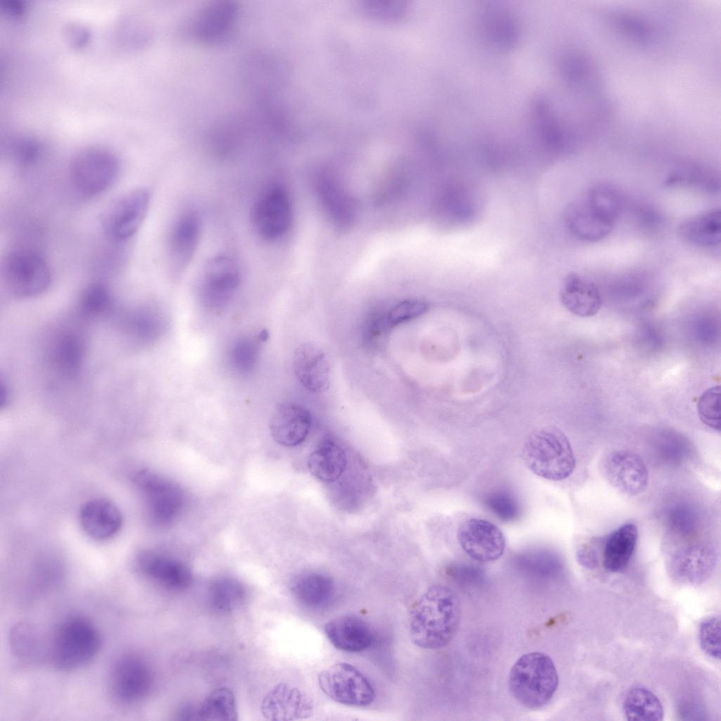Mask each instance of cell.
Wrapping results in <instances>:
<instances>
[{
	"mask_svg": "<svg viewBox=\"0 0 721 721\" xmlns=\"http://www.w3.org/2000/svg\"><path fill=\"white\" fill-rule=\"evenodd\" d=\"M461 616L458 594L444 585L427 589L409 614V633L413 642L426 649L447 645L456 634Z\"/></svg>",
	"mask_w": 721,
	"mask_h": 721,
	"instance_id": "obj_1",
	"label": "cell"
},
{
	"mask_svg": "<svg viewBox=\"0 0 721 721\" xmlns=\"http://www.w3.org/2000/svg\"><path fill=\"white\" fill-rule=\"evenodd\" d=\"M101 645L100 633L92 621L82 615L69 616L55 629L50 659L56 670L73 671L94 660Z\"/></svg>",
	"mask_w": 721,
	"mask_h": 721,
	"instance_id": "obj_2",
	"label": "cell"
},
{
	"mask_svg": "<svg viewBox=\"0 0 721 721\" xmlns=\"http://www.w3.org/2000/svg\"><path fill=\"white\" fill-rule=\"evenodd\" d=\"M558 686V675L552 659L534 651L521 656L512 666L508 686L513 696L528 708H539L553 697Z\"/></svg>",
	"mask_w": 721,
	"mask_h": 721,
	"instance_id": "obj_3",
	"label": "cell"
},
{
	"mask_svg": "<svg viewBox=\"0 0 721 721\" xmlns=\"http://www.w3.org/2000/svg\"><path fill=\"white\" fill-rule=\"evenodd\" d=\"M527 467L536 475L551 481L563 480L573 472L576 460L567 436L556 427L532 432L522 451Z\"/></svg>",
	"mask_w": 721,
	"mask_h": 721,
	"instance_id": "obj_4",
	"label": "cell"
},
{
	"mask_svg": "<svg viewBox=\"0 0 721 721\" xmlns=\"http://www.w3.org/2000/svg\"><path fill=\"white\" fill-rule=\"evenodd\" d=\"M134 482L152 525L169 526L181 515L187 503V496L178 484L146 469L135 475Z\"/></svg>",
	"mask_w": 721,
	"mask_h": 721,
	"instance_id": "obj_5",
	"label": "cell"
},
{
	"mask_svg": "<svg viewBox=\"0 0 721 721\" xmlns=\"http://www.w3.org/2000/svg\"><path fill=\"white\" fill-rule=\"evenodd\" d=\"M120 165L116 155L101 147H89L72 159L70 178L74 188L85 196H94L108 189L116 180Z\"/></svg>",
	"mask_w": 721,
	"mask_h": 721,
	"instance_id": "obj_6",
	"label": "cell"
},
{
	"mask_svg": "<svg viewBox=\"0 0 721 721\" xmlns=\"http://www.w3.org/2000/svg\"><path fill=\"white\" fill-rule=\"evenodd\" d=\"M6 284L21 298H31L45 291L51 282V272L44 258L27 249L9 253L2 267Z\"/></svg>",
	"mask_w": 721,
	"mask_h": 721,
	"instance_id": "obj_7",
	"label": "cell"
},
{
	"mask_svg": "<svg viewBox=\"0 0 721 721\" xmlns=\"http://www.w3.org/2000/svg\"><path fill=\"white\" fill-rule=\"evenodd\" d=\"M153 675L148 663L141 656L126 653L114 663L109 678L113 701L123 706L139 703L151 692Z\"/></svg>",
	"mask_w": 721,
	"mask_h": 721,
	"instance_id": "obj_8",
	"label": "cell"
},
{
	"mask_svg": "<svg viewBox=\"0 0 721 721\" xmlns=\"http://www.w3.org/2000/svg\"><path fill=\"white\" fill-rule=\"evenodd\" d=\"M321 690L332 700L347 706L364 707L375 700V691L368 678L353 665L335 663L318 677Z\"/></svg>",
	"mask_w": 721,
	"mask_h": 721,
	"instance_id": "obj_9",
	"label": "cell"
},
{
	"mask_svg": "<svg viewBox=\"0 0 721 721\" xmlns=\"http://www.w3.org/2000/svg\"><path fill=\"white\" fill-rule=\"evenodd\" d=\"M253 223L258 234L267 241L284 236L292 222V207L287 190L280 184L268 186L253 208Z\"/></svg>",
	"mask_w": 721,
	"mask_h": 721,
	"instance_id": "obj_10",
	"label": "cell"
},
{
	"mask_svg": "<svg viewBox=\"0 0 721 721\" xmlns=\"http://www.w3.org/2000/svg\"><path fill=\"white\" fill-rule=\"evenodd\" d=\"M150 203V193L144 188L130 190L115 200L105 211L103 228L107 236L123 241L140 228Z\"/></svg>",
	"mask_w": 721,
	"mask_h": 721,
	"instance_id": "obj_11",
	"label": "cell"
},
{
	"mask_svg": "<svg viewBox=\"0 0 721 721\" xmlns=\"http://www.w3.org/2000/svg\"><path fill=\"white\" fill-rule=\"evenodd\" d=\"M600 470L610 486L629 496L641 494L648 484V472L644 460L632 451L608 452L601 461Z\"/></svg>",
	"mask_w": 721,
	"mask_h": 721,
	"instance_id": "obj_12",
	"label": "cell"
},
{
	"mask_svg": "<svg viewBox=\"0 0 721 721\" xmlns=\"http://www.w3.org/2000/svg\"><path fill=\"white\" fill-rule=\"evenodd\" d=\"M136 567L144 577L168 591H182L193 583V574L189 566L164 552H142L137 558Z\"/></svg>",
	"mask_w": 721,
	"mask_h": 721,
	"instance_id": "obj_13",
	"label": "cell"
},
{
	"mask_svg": "<svg viewBox=\"0 0 721 721\" xmlns=\"http://www.w3.org/2000/svg\"><path fill=\"white\" fill-rule=\"evenodd\" d=\"M457 539L462 549L479 562H491L500 558L506 546L501 530L494 523L483 519L471 518L458 529Z\"/></svg>",
	"mask_w": 721,
	"mask_h": 721,
	"instance_id": "obj_14",
	"label": "cell"
},
{
	"mask_svg": "<svg viewBox=\"0 0 721 721\" xmlns=\"http://www.w3.org/2000/svg\"><path fill=\"white\" fill-rule=\"evenodd\" d=\"M239 15L238 5L232 1H214L195 16L191 35L201 44H219L233 34Z\"/></svg>",
	"mask_w": 721,
	"mask_h": 721,
	"instance_id": "obj_15",
	"label": "cell"
},
{
	"mask_svg": "<svg viewBox=\"0 0 721 721\" xmlns=\"http://www.w3.org/2000/svg\"><path fill=\"white\" fill-rule=\"evenodd\" d=\"M717 560L716 551L709 544H689L674 551L670 558L668 568L676 580L697 584L709 578Z\"/></svg>",
	"mask_w": 721,
	"mask_h": 721,
	"instance_id": "obj_16",
	"label": "cell"
},
{
	"mask_svg": "<svg viewBox=\"0 0 721 721\" xmlns=\"http://www.w3.org/2000/svg\"><path fill=\"white\" fill-rule=\"evenodd\" d=\"M202 230L198 212L187 210L174 222L169 237L168 251L172 272L178 275L184 272L195 255Z\"/></svg>",
	"mask_w": 721,
	"mask_h": 721,
	"instance_id": "obj_17",
	"label": "cell"
},
{
	"mask_svg": "<svg viewBox=\"0 0 721 721\" xmlns=\"http://www.w3.org/2000/svg\"><path fill=\"white\" fill-rule=\"evenodd\" d=\"M293 370L298 381L308 391L321 393L331 382V366L327 355L320 346L305 343L295 349Z\"/></svg>",
	"mask_w": 721,
	"mask_h": 721,
	"instance_id": "obj_18",
	"label": "cell"
},
{
	"mask_svg": "<svg viewBox=\"0 0 721 721\" xmlns=\"http://www.w3.org/2000/svg\"><path fill=\"white\" fill-rule=\"evenodd\" d=\"M311 426L308 410L292 402L278 403L270 417L269 429L272 438L284 446H295L306 439Z\"/></svg>",
	"mask_w": 721,
	"mask_h": 721,
	"instance_id": "obj_19",
	"label": "cell"
},
{
	"mask_svg": "<svg viewBox=\"0 0 721 721\" xmlns=\"http://www.w3.org/2000/svg\"><path fill=\"white\" fill-rule=\"evenodd\" d=\"M79 518L84 532L96 541H106L115 537L123 525V516L111 501L93 499L81 507Z\"/></svg>",
	"mask_w": 721,
	"mask_h": 721,
	"instance_id": "obj_20",
	"label": "cell"
},
{
	"mask_svg": "<svg viewBox=\"0 0 721 721\" xmlns=\"http://www.w3.org/2000/svg\"><path fill=\"white\" fill-rule=\"evenodd\" d=\"M566 224L579 239L596 242L606 238L615 222L605 217L584 196L572 203L566 210Z\"/></svg>",
	"mask_w": 721,
	"mask_h": 721,
	"instance_id": "obj_21",
	"label": "cell"
},
{
	"mask_svg": "<svg viewBox=\"0 0 721 721\" xmlns=\"http://www.w3.org/2000/svg\"><path fill=\"white\" fill-rule=\"evenodd\" d=\"M560 298L568 311L581 318L597 314L603 301L598 286L577 273L566 276L560 288Z\"/></svg>",
	"mask_w": 721,
	"mask_h": 721,
	"instance_id": "obj_22",
	"label": "cell"
},
{
	"mask_svg": "<svg viewBox=\"0 0 721 721\" xmlns=\"http://www.w3.org/2000/svg\"><path fill=\"white\" fill-rule=\"evenodd\" d=\"M240 280L239 268L234 260L227 255L211 257L204 265L201 283L206 298L210 301H222L237 287Z\"/></svg>",
	"mask_w": 721,
	"mask_h": 721,
	"instance_id": "obj_23",
	"label": "cell"
},
{
	"mask_svg": "<svg viewBox=\"0 0 721 721\" xmlns=\"http://www.w3.org/2000/svg\"><path fill=\"white\" fill-rule=\"evenodd\" d=\"M325 634L337 649L360 652L372 644L374 637L368 623L359 617L345 615L331 619L324 626Z\"/></svg>",
	"mask_w": 721,
	"mask_h": 721,
	"instance_id": "obj_24",
	"label": "cell"
},
{
	"mask_svg": "<svg viewBox=\"0 0 721 721\" xmlns=\"http://www.w3.org/2000/svg\"><path fill=\"white\" fill-rule=\"evenodd\" d=\"M312 703L296 688L282 684L270 692L262 705L263 714L271 720H295L311 714Z\"/></svg>",
	"mask_w": 721,
	"mask_h": 721,
	"instance_id": "obj_25",
	"label": "cell"
},
{
	"mask_svg": "<svg viewBox=\"0 0 721 721\" xmlns=\"http://www.w3.org/2000/svg\"><path fill=\"white\" fill-rule=\"evenodd\" d=\"M637 538V527L632 522L625 523L608 534L603 544L604 568L611 572L623 570L634 552Z\"/></svg>",
	"mask_w": 721,
	"mask_h": 721,
	"instance_id": "obj_26",
	"label": "cell"
},
{
	"mask_svg": "<svg viewBox=\"0 0 721 721\" xmlns=\"http://www.w3.org/2000/svg\"><path fill=\"white\" fill-rule=\"evenodd\" d=\"M680 237L689 244L712 247L721 241V212L712 208L684 220L678 227Z\"/></svg>",
	"mask_w": 721,
	"mask_h": 721,
	"instance_id": "obj_27",
	"label": "cell"
},
{
	"mask_svg": "<svg viewBox=\"0 0 721 721\" xmlns=\"http://www.w3.org/2000/svg\"><path fill=\"white\" fill-rule=\"evenodd\" d=\"M347 457L343 448L331 439H325L311 453L308 467L311 473L322 482H334L346 469Z\"/></svg>",
	"mask_w": 721,
	"mask_h": 721,
	"instance_id": "obj_28",
	"label": "cell"
},
{
	"mask_svg": "<svg viewBox=\"0 0 721 721\" xmlns=\"http://www.w3.org/2000/svg\"><path fill=\"white\" fill-rule=\"evenodd\" d=\"M334 591L333 581L316 572L299 576L292 585V592L297 601L311 608L326 607L332 601Z\"/></svg>",
	"mask_w": 721,
	"mask_h": 721,
	"instance_id": "obj_29",
	"label": "cell"
},
{
	"mask_svg": "<svg viewBox=\"0 0 721 721\" xmlns=\"http://www.w3.org/2000/svg\"><path fill=\"white\" fill-rule=\"evenodd\" d=\"M668 187H687L709 193L720 188L719 176L714 170L702 164L685 162L674 168L666 177Z\"/></svg>",
	"mask_w": 721,
	"mask_h": 721,
	"instance_id": "obj_30",
	"label": "cell"
},
{
	"mask_svg": "<svg viewBox=\"0 0 721 721\" xmlns=\"http://www.w3.org/2000/svg\"><path fill=\"white\" fill-rule=\"evenodd\" d=\"M622 706L628 720L658 721L663 717V708L660 700L644 687L629 689L625 696Z\"/></svg>",
	"mask_w": 721,
	"mask_h": 721,
	"instance_id": "obj_31",
	"label": "cell"
},
{
	"mask_svg": "<svg viewBox=\"0 0 721 721\" xmlns=\"http://www.w3.org/2000/svg\"><path fill=\"white\" fill-rule=\"evenodd\" d=\"M247 596L244 585L230 577H221L214 580L208 590V600L213 608L229 613L244 604Z\"/></svg>",
	"mask_w": 721,
	"mask_h": 721,
	"instance_id": "obj_32",
	"label": "cell"
},
{
	"mask_svg": "<svg viewBox=\"0 0 721 721\" xmlns=\"http://www.w3.org/2000/svg\"><path fill=\"white\" fill-rule=\"evenodd\" d=\"M201 720H236L237 709L235 697L227 687L213 689L198 709Z\"/></svg>",
	"mask_w": 721,
	"mask_h": 721,
	"instance_id": "obj_33",
	"label": "cell"
},
{
	"mask_svg": "<svg viewBox=\"0 0 721 721\" xmlns=\"http://www.w3.org/2000/svg\"><path fill=\"white\" fill-rule=\"evenodd\" d=\"M587 200L609 220L616 222L625 207V199L613 184L598 183L585 194Z\"/></svg>",
	"mask_w": 721,
	"mask_h": 721,
	"instance_id": "obj_34",
	"label": "cell"
},
{
	"mask_svg": "<svg viewBox=\"0 0 721 721\" xmlns=\"http://www.w3.org/2000/svg\"><path fill=\"white\" fill-rule=\"evenodd\" d=\"M84 353L82 338L76 334H63L57 341L53 351V358L57 368L63 372L71 373L80 365Z\"/></svg>",
	"mask_w": 721,
	"mask_h": 721,
	"instance_id": "obj_35",
	"label": "cell"
},
{
	"mask_svg": "<svg viewBox=\"0 0 721 721\" xmlns=\"http://www.w3.org/2000/svg\"><path fill=\"white\" fill-rule=\"evenodd\" d=\"M516 561L521 568L540 575L554 572L560 568L559 558L545 549H534L520 553Z\"/></svg>",
	"mask_w": 721,
	"mask_h": 721,
	"instance_id": "obj_36",
	"label": "cell"
},
{
	"mask_svg": "<svg viewBox=\"0 0 721 721\" xmlns=\"http://www.w3.org/2000/svg\"><path fill=\"white\" fill-rule=\"evenodd\" d=\"M6 152L13 163L20 166H27L39 159L42 147L32 137L18 136L6 144Z\"/></svg>",
	"mask_w": 721,
	"mask_h": 721,
	"instance_id": "obj_37",
	"label": "cell"
},
{
	"mask_svg": "<svg viewBox=\"0 0 721 721\" xmlns=\"http://www.w3.org/2000/svg\"><path fill=\"white\" fill-rule=\"evenodd\" d=\"M80 308L84 314L97 316L106 313L112 306L108 289L102 284L94 283L84 291L80 299Z\"/></svg>",
	"mask_w": 721,
	"mask_h": 721,
	"instance_id": "obj_38",
	"label": "cell"
},
{
	"mask_svg": "<svg viewBox=\"0 0 721 721\" xmlns=\"http://www.w3.org/2000/svg\"><path fill=\"white\" fill-rule=\"evenodd\" d=\"M697 412L703 424L715 430H720V386L711 387L700 396L697 403Z\"/></svg>",
	"mask_w": 721,
	"mask_h": 721,
	"instance_id": "obj_39",
	"label": "cell"
},
{
	"mask_svg": "<svg viewBox=\"0 0 721 721\" xmlns=\"http://www.w3.org/2000/svg\"><path fill=\"white\" fill-rule=\"evenodd\" d=\"M485 506L497 518L503 522H510L520 515V508L515 497L508 491L497 490L487 495L484 501Z\"/></svg>",
	"mask_w": 721,
	"mask_h": 721,
	"instance_id": "obj_40",
	"label": "cell"
},
{
	"mask_svg": "<svg viewBox=\"0 0 721 721\" xmlns=\"http://www.w3.org/2000/svg\"><path fill=\"white\" fill-rule=\"evenodd\" d=\"M700 646L708 656L714 659L720 658V617L713 615L703 620L699 626Z\"/></svg>",
	"mask_w": 721,
	"mask_h": 721,
	"instance_id": "obj_41",
	"label": "cell"
},
{
	"mask_svg": "<svg viewBox=\"0 0 721 721\" xmlns=\"http://www.w3.org/2000/svg\"><path fill=\"white\" fill-rule=\"evenodd\" d=\"M32 627L27 625H17L11 634V642L15 653L22 658H28L37 651V639Z\"/></svg>",
	"mask_w": 721,
	"mask_h": 721,
	"instance_id": "obj_42",
	"label": "cell"
},
{
	"mask_svg": "<svg viewBox=\"0 0 721 721\" xmlns=\"http://www.w3.org/2000/svg\"><path fill=\"white\" fill-rule=\"evenodd\" d=\"M428 305L419 300H406L394 306L388 314L387 320L391 325L409 321L425 314Z\"/></svg>",
	"mask_w": 721,
	"mask_h": 721,
	"instance_id": "obj_43",
	"label": "cell"
},
{
	"mask_svg": "<svg viewBox=\"0 0 721 721\" xmlns=\"http://www.w3.org/2000/svg\"><path fill=\"white\" fill-rule=\"evenodd\" d=\"M614 19L617 27L637 42L646 44L651 40V28L640 19L625 14Z\"/></svg>",
	"mask_w": 721,
	"mask_h": 721,
	"instance_id": "obj_44",
	"label": "cell"
},
{
	"mask_svg": "<svg viewBox=\"0 0 721 721\" xmlns=\"http://www.w3.org/2000/svg\"><path fill=\"white\" fill-rule=\"evenodd\" d=\"M670 527L677 535L688 536L695 529V518L694 513L686 508L673 509L669 515Z\"/></svg>",
	"mask_w": 721,
	"mask_h": 721,
	"instance_id": "obj_45",
	"label": "cell"
},
{
	"mask_svg": "<svg viewBox=\"0 0 721 721\" xmlns=\"http://www.w3.org/2000/svg\"><path fill=\"white\" fill-rule=\"evenodd\" d=\"M63 33L68 43L74 48H81L86 45L91 36L89 29L79 23H68L63 29Z\"/></svg>",
	"mask_w": 721,
	"mask_h": 721,
	"instance_id": "obj_46",
	"label": "cell"
},
{
	"mask_svg": "<svg viewBox=\"0 0 721 721\" xmlns=\"http://www.w3.org/2000/svg\"><path fill=\"white\" fill-rule=\"evenodd\" d=\"M123 23H125L120 27L119 34L121 35L120 39L124 41V44L134 46L141 44L144 34L142 27L137 24L136 20L131 18L127 19Z\"/></svg>",
	"mask_w": 721,
	"mask_h": 721,
	"instance_id": "obj_47",
	"label": "cell"
},
{
	"mask_svg": "<svg viewBox=\"0 0 721 721\" xmlns=\"http://www.w3.org/2000/svg\"><path fill=\"white\" fill-rule=\"evenodd\" d=\"M577 559L578 562L585 566L592 568L598 561V556L595 551L594 546L591 543H584L577 551Z\"/></svg>",
	"mask_w": 721,
	"mask_h": 721,
	"instance_id": "obj_48",
	"label": "cell"
},
{
	"mask_svg": "<svg viewBox=\"0 0 721 721\" xmlns=\"http://www.w3.org/2000/svg\"><path fill=\"white\" fill-rule=\"evenodd\" d=\"M0 8L6 15L18 18L23 14L26 6L23 0H2Z\"/></svg>",
	"mask_w": 721,
	"mask_h": 721,
	"instance_id": "obj_49",
	"label": "cell"
},
{
	"mask_svg": "<svg viewBox=\"0 0 721 721\" xmlns=\"http://www.w3.org/2000/svg\"><path fill=\"white\" fill-rule=\"evenodd\" d=\"M8 398V392L6 386L4 384L2 380L0 384V406L3 407L6 404V401Z\"/></svg>",
	"mask_w": 721,
	"mask_h": 721,
	"instance_id": "obj_50",
	"label": "cell"
}]
</instances>
